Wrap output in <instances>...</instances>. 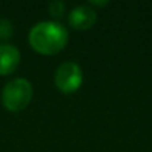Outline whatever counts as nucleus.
Masks as SVG:
<instances>
[{"instance_id":"obj_1","label":"nucleus","mask_w":152,"mask_h":152,"mask_svg":"<svg viewBox=\"0 0 152 152\" xmlns=\"http://www.w3.org/2000/svg\"><path fill=\"white\" fill-rule=\"evenodd\" d=\"M28 42L36 52L54 55L66 48L69 42V31L57 21H40L31 27Z\"/></svg>"},{"instance_id":"obj_2","label":"nucleus","mask_w":152,"mask_h":152,"mask_svg":"<svg viewBox=\"0 0 152 152\" xmlns=\"http://www.w3.org/2000/svg\"><path fill=\"white\" fill-rule=\"evenodd\" d=\"M33 99V85L26 78H15L9 81L2 91V103L9 112L24 110Z\"/></svg>"},{"instance_id":"obj_3","label":"nucleus","mask_w":152,"mask_h":152,"mask_svg":"<svg viewBox=\"0 0 152 152\" xmlns=\"http://www.w3.org/2000/svg\"><path fill=\"white\" fill-rule=\"evenodd\" d=\"M82 79H84L82 69L75 61L63 63L57 69L55 76H54L55 87L64 94H70V93H75L76 90H79L82 85Z\"/></svg>"},{"instance_id":"obj_4","label":"nucleus","mask_w":152,"mask_h":152,"mask_svg":"<svg viewBox=\"0 0 152 152\" xmlns=\"http://www.w3.org/2000/svg\"><path fill=\"white\" fill-rule=\"evenodd\" d=\"M70 27L76 30H88L91 28L97 21V12L90 5H81L72 9V12L67 17Z\"/></svg>"},{"instance_id":"obj_5","label":"nucleus","mask_w":152,"mask_h":152,"mask_svg":"<svg viewBox=\"0 0 152 152\" xmlns=\"http://www.w3.org/2000/svg\"><path fill=\"white\" fill-rule=\"evenodd\" d=\"M21 54L17 46L11 43H0V76L14 73L20 64Z\"/></svg>"},{"instance_id":"obj_6","label":"nucleus","mask_w":152,"mask_h":152,"mask_svg":"<svg viewBox=\"0 0 152 152\" xmlns=\"http://www.w3.org/2000/svg\"><path fill=\"white\" fill-rule=\"evenodd\" d=\"M14 36V24L8 18H0V40H9Z\"/></svg>"},{"instance_id":"obj_7","label":"nucleus","mask_w":152,"mask_h":152,"mask_svg":"<svg viewBox=\"0 0 152 152\" xmlns=\"http://www.w3.org/2000/svg\"><path fill=\"white\" fill-rule=\"evenodd\" d=\"M64 9H66V5L61 0H55V2H51L48 5V11L54 18H61L63 14H64Z\"/></svg>"},{"instance_id":"obj_8","label":"nucleus","mask_w":152,"mask_h":152,"mask_svg":"<svg viewBox=\"0 0 152 152\" xmlns=\"http://www.w3.org/2000/svg\"><path fill=\"white\" fill-rule=\"evenodd\" d=\"M107 3L109 2H97V0H91V2H90V5H94V6H104Z\"/></svg>"}]
</instances>
